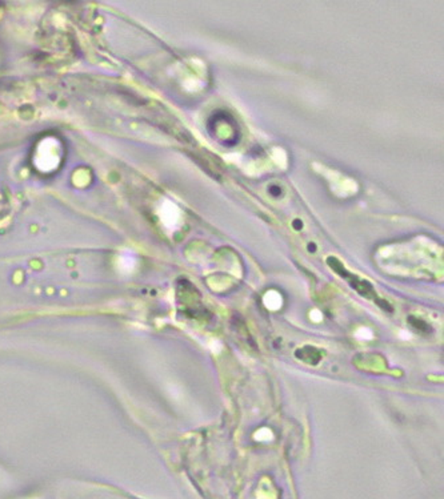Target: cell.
<instances>
[{"label":"cell","mask_w":444,"mask_h":499,"mask_svg":"<svg viewBox=\"0 0 444 499\" xmlns=\"http://www.w3.org/2000/svg\"><path fill=\"white\" fill-rule=\"evenodd\" d=\"M327 262L330 264V266L335 271L336 273L340 274L343 278H346L347 281H349L351 286H352L355 290H358L361 296H364V297L367 298H372L373 301H376V304L382 305L384 309L387 308V309L390 310V312L392 310L391 309V307H390L387 302H382L379 298L376 297V293L373 292L372 286L370 285L368 283L361 281V280H359L356 276H352V274L348 273L347 271L344 269V266H343L340 262L337 261L336 259H334V257H330V259L327 260Z\"/></svg>","instance_id":"obj_1"},{"label":"cell","mask_w":444,"mask_h":499,"mask_svg":"<svg viewBox=\"0 0 444 499\" xmlns=\"http://www.w3.org/2000/svg\"><path fill=\"white\" fill-rule=\"evenodd\" d=\"M408 322H409V324H411L415 329H418L419 332L428 333V331H432L428 324L421 321L419 319H415V317H412V316H411V317H408Z\"/></svg>","instance_id":"obj_2"},{"label":"cell","mask_w":444,"mask_h":499,"mask_svg":"<svg viewBox=\"0 0 444 499\" xmlns=\"http://www.w3.org/2000/svg\"><path fill=\"white\" fill-rule=\"evenodd\" d=\"M294 226H295L296 229H299V228H301V223H300L299 220H296V221H294Z\"/></svg>","instance_id":"obj_3"}]
</instances>
